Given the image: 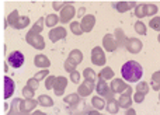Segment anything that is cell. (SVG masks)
I'll return each instance as SVG.
<instances>
[{"instance_id":"cell-3","label":"cell","mask_w":160,"mask_h":115,"mask_svg":"<svg viewBox=\"0 0 160 115\" xmlns=\"http://www.w3.org/2000/svg\"><path fill=\"white\" fill-rule=\"evenodd\" d=\"M96 91H97V94H100V97H105L107 100H110V98H114V96H112V91L110 90V86L107 84V82L105 80H102V79H100L98 77V82H97V84H96Z\"/></svg>"},{"instance_id":"cell-17","label":"cell","mask_w":160,"mask_h":115,"mask_svg":"<svg viewBox=\"0 0 160 115\" xmlns=\"http://www.w3.org/2000/svg\"><path fill=\"white\" fill-rule=\"evenodd\" d=\"M82 60H83V53H82V51L73 49L72 52L69 53V56H68L66 62H69L70 65H73V66L76 68L78 65H80V63H82Z\"/></svg>"},{"instance_id":"cell-6","label":"cell","mask_w":160,"mask_h":115,"mask_svg":"<svg viewBox=\"0 0 160 115\" xmlns=\"http://www.w3.org/2000/svg\"><path fill=\"white\" fill-rule=\"evenodd\" d=\"M91 62L96 66L105 65L107 59H105V53H104V51H102V48H100V47L93 48V51H91Z\"/></svg>"},{"instance_id":"cell-7","label":"cell","mask_w":160,"mask_h":115,"mask_svg":"<svg viewBox=\"0 0 160 115\" xmlns=\"http://www.w3.org/2000/svg\"><path fill=\"white\" fill-rule=\"evenodd\" d=\"M131 94H132V87L128 86V88L124 93H121V96H119V98H118L119 108H125V110L131 108V105H132V97H131Z\"/></svg>"},{"instance_id":"cell-12","label":"cell","mask_w":160,"mask_h":115,"mask_svg":"<svg viewBox=\"0 0 160 115\" xmlns=\"http://www.w3.org/2000/svg\"><path fill=\"white\" fill-rule=\"evenodd\" d=\"M68 87V79L63 76H58L55 79V84H53V91L56 96H63L65 88Z\"/></svg>"},{"instance_id":"cell-4","label":"cell","mask_w":160,"mask_h":115,"mask_svg":"<svg viewBox=\"0 0 160 115\" xmlns=\"http://www.w3.org/2000/svg\"><path fill=\"white\" fill-rule=\"evenodd\" d=\"M75 14H76V10H75V7H73V4H72V3H68V4L61 10V17H59V21H61L62 24L70 22V21H72V18L75 17Z\"/></svg>"},{"instance_id":"cell-23","label":"cell","mask_w":160,"mask_h":115,"mask_svg":"<svg viewBox=\"0 0 160 115\" xmlns=\"http://www.w3.org/2000/svg\"><path fill=\"white\" fill-rule=\"evenodd\" d=\"M7 115H30V114L22 112V111L18 108V98H14L13 102H11V108H10V111H8Z\"/></svg>"},{"instance_id":"cell-35","label":"cell","mask_w":160,"mask_h":115,"mask_svg":"<svg viewBox=\"0 0 160 115\" xmlns=\"http://www.w3.org/2000/svg\"><path fill=\"white\" fill-rule=\"evenodd\" d=\"M159 11V7L155 3H146V17L156 16V13Z\"/></svg>"},{"instance_id":"cell-25","label":"cell","mask_w":160,"mask_h":115,"mask_svg":"<svg viewBox=\"0 0 160 115\" xmlns=\"http://www.w3.org/2000/svg\"><path fill=\"white\" fill-rule=\"evenodd\" d=\"M37 101H38V105H42V107H52L53 105V100L47 94H41Z\"/></svg>"},{"instance_id":"cell-33","label":"cell","mask_w":160,"mask_h":115,"mask_svg":"<svg viewBox=\"0 0 160 115\" xmlns=\"http://www.w3.org/2000/svg\"><path fill=\"white\" fill-rule=\"evenodd\" d=\"M44 24H45V20L41 17V18L37 20V22L34 24V27L31 28L30 31L31 32H34V34H41V31L44 30Z\"/></svg>"},{"instance_id":"cell-43","label":"cell","mask_w":160,"mask_h":115,"mask_svg":"<svg viewBox=\"0 0 160 115\" xmlns=\"http://www.w3.org/2000/svg\"><path fill=\"white\" fill-rule=\"evenodd\" d=\"M27 86H28V87H30V88H32V90H34V91H35V90H37V88H38L39 83H38V82H37V80H35V79H34V77H31V79H28V82H27Z\"/></svg>"},{"instance_id":"cell-2","label":"cell","mask_w":160,"mask_h":115,"mask_svg":"<svg viewBox=\"0 0 160 115\" xmlns=\"http://www.w3.org/2000/svg\"><path fill=\"white\" fill-rule=\"evenodd\" d=\"M25 41H27L28 45L34 47L35 49H44L45 48V41L41 34H34L31 31H28L27 35H25Z\"/></svg>"},{"instance_id":"cell-8","label":"cell","mask_w":160,"mask_h":115,"mask_svg":"<svg viewBox=\"0 0 160 115\" xmlns=\"http://www.w3.org/2000/svg\"><path fill=\"white\" fill-rule=\"evenodd\" d=\"M37 105H38V101L34 98H24V100L18 98V108L22 111V112L30 114L31 111L35 110Z\"/></svg>"},{"instance_id":"cell-19","label":"cell","mask_w":160,"mask_h":115,"mask_svg":"<svg viewBox=\"0 0 160 115\" xmlns=\"http://www.w3.org/2000/svg\"><path fill=\"white\" fill-rule=\"evenodd\" d=\"M136 4H138L136 2H117V3H114V7L119 13H127L131 8L136 7Z\"/></svg>"},{"instance_id":"cell-15","label":"cell","mask_w":160,"mask_h":115,"mask_svg":"<svg viewBox=\"0 0 160 115\" xmlns=\"http://www.w3.org/2000/svg\"><path fill=\"white\" fill-rule=\"evenodd\" d=\"M102 48L108 52H114L117 51V42H115V38H114L112 34H105L104 38H102Z\"/></svg>"},{"instance_id":"cell-14","label":"cell","mask_w":160,"mask_h":115,"mask_svg":"<svg viewBox=\"0 0 160 115\" xmlns=\"http://www.w3.org/2000/svg\"><path fill=\"white\" fill-rule=\"evenodd\" d=\"M127 88H128V84L121 79H112V82L110 84V90L112 91V94H121Z\"/></svg>"},{"instance_id":"cell-39","label":"cell","mask_w":160,"mask_h":115,"mask_svg":"<svg viewBox=\"0 0 160 115\" xmlns=\"http://www.w3.org/2000/svg\"><path fill=\"white\" fill-rule=\"evenodd\" d=\"M55 76H48L47 79H45V88L47 90H52L53 88V84H55Z\"/></svg>"},{"instance_id":"cell-5","label":"cell","mask_w":160,"mask_h":115,"mask_svg":"<svg viewBox=\"0 0 160 115\" xmlns=\"http://www.w3.org/2000/svg\"><path fill=\"white\" fill-rule=\"evenodd\" d=\"M7 63L14 69H18L24 65V55L20 51H13L10 55L7 56Z\"/></svg>"},{"instance_id":"cell-42","label":"cell","mask_w":160,"mask_h":115,"mask_svg":"<svg viewBox=\"0 0 160 115\" xmlns=\"http://www.w3.org/2000/svg\"><path fill=\"white\" fill-rule=\"evenodd\" d=\"M80 73L78 70H75V72H72V73H70V80H72V83H75V84H79L80 83Z\"/></svg>"},{"instance_id":"cell-1","label":"cell","mask_w":160,"mask_h":115,"mask_svg":"<svg viewBox=\"0 0 160 115\" xmlns=\"http://www.w3.org/2000/svg\"><path fill=\"white\" fill-rule=\"evenodd\" d=\"M121 74L124 77L125 82L128 83H138L143 76V69L135 60H128L122 65L121 68Z\"/></svg>"},{"instance_id":"cell-29","label":"cell","mask_w":160,"mask_h":115,"mask_svg":"<svg viewBox=\"0 0 160 115\" xmlns=\"http://www.w3.org/2000/svg\"><path fill=\"white\" fill-rule=\"evenodd\" d=\"M83 77H84V80H88V82L94 83L96 82V79H97V74L91 68H86L84 70H83Z\"/></svg>"},{"instance_id":"cell-38","label":"cell","mask_w":160,"mask_h":115,"mask_svg":"<svg viewBox=\"0 0 160 115\" xmlns=\"http://www.w3.org/2000/svg\"><path fill=\"white\" fill-rule=\"evenodd\" d=\"M149 27L155 31H160V17H152L149 21Z\"/></svg>"},{"instance_id":"cell-18","label":"cell","mask_w":160,"mask_h":115,"mask_svg":"<svg viewBox=\"0 0 160 115\" xmlns=\"http://www.w3.org/2000/svg\"><path fill=\"white\" fill-rule=\"evenodd\" d=\"M14 90H16V84H14L13 79L6 76L4 77V98L6 100L10 98V97L14 94Z\"/></svg>"},{"instance_id":"cell-37","label":"cell","mask_w":160,"mask_h":115,"mask_svg":"<svg viewBox=\"0 0 160 115\" xmlns=\"http://www.w3.org/2000/svg\"><path fill=\"white\" fill-rule=\"evenodd\" d=\"M70 31H72L75 35H82L83 31L80 28V22L79 21H72L70 22Z\"/></svg>"},{"instance_id":"cell-48","label":"cell","mask_w":160,"mask_h":115,"mask_svg":"<svg viewBox=\"0 0 160 115\" xmlns=\"http://www.w3.org/2000/svg\"><path fill=\"white\" fill-rule=\"evenodd\" d=\"M87 115H102V114H100L97 110H93V111H88V114Z\"/></svg>"},{"instance_id":"cell-28","label":"cell","mask_w":160,"mask_h":115,"mask_svg":"<svg viewBox=\"0 0 160 115\" xmlns=\"http://www.w3.org/2000/svg\"><path fill=\"white\" fill-rule=\"evenodd\" d=\"M150 84H152V88L155 91H160V70L155 72L152 74V80H150Z\"/></svg>"},{"instance_id":"cell-32","label":"cell","mask_w":160,"mask_h":115,"mask_svg":"<svg viewBox=\"0 0 160 115\" xmlns=\"http://www.w3.org/2000/svg\"><path fill=\"white\" fill-rule=\"evenodd\" d=\"M135 31H136V34H139V35H146L148 34V27H146V24H145L143 21H136L135 22Z\"/></svg>"},{"instance_id":"cell-44","label":"cell","mask_w":160,"mask_h":115,"mask_svg":"<svg viewBox=\"0 0 160 115\" xmlns=\"http://www.w3.org/2000/svg\"><path fill=\"white\" fill-rule=\"evenodd\" d=\"M143 100H145V94L138 93V91H136V93L133 94V101H135V102L141 104V102H143Z\"/></svg>"},{"instance_id":"cell-10","label":"cell","mask_w":160,"mask_h":115,"mask_svg":"<svg viewBox=\"0 0 160 115\" xmlns=\"http://www.w3.org/2000/svg\"><path fill=\"white\" fill-rule=\"evenodd\" d=\"M143 48V44L139 38H128L127 45H125V49L129 53H139Z\"/></svg>"},{"instance_id":"cell-22","label":"cell","mask_w":160,"mask_h":115,"mask_svg":"<svg viewBox=\"0 0 160 115\" xmlns=\"http://www.w3.org/2000/svg\"><path fill=\"white\" fill-rule=\"evenodd\" d=\"M91 105H93L97 111H101V110H104V108H105V101H104V98H102V97L96 96V97H93V98H91Z\"/></svg>"},{"instance_id":"cell-46","label":"cell","mask_w":160,"mask_h":115,"mask_svg":"<svg viewBox=\"0 0 160 115\" xmlns=\"http://www.w3.org/2000/svg\"><path fill=\"white\" fill-rule=\"evenodd\" d=\"M84 13H86V8L84 7H80L79 11H78V17H82V18H83V17H84Z\"/></svg>"},{"instance_id":"cell-30","label":"cell","mask_w":160,"mask_h":115,"mask_svg":"<svg viewBox=\"0 0 160 115\" xmlns=\"http://www.w3.org/2000/svg\"><path fill=\"white\" fill-rule=\"evenodd\" d=\"M135 16L138 18H143L146 17V3H139L135 7Z\"/></svg>"},{"instance_id":"cell-34","label":"cell","mask_w":160,"mask_h":115,"mask_svg":"<svg viewBox=\"0 0 160 115\" xmlns=\"http://www.w3.org/2000/svg\"><path fill=\"white\" fill-rule=\"evenodd\" d=\"M28 24H30V18H28L27 16H20L18 21H17L14 28H16V30H22V28L28 27Z\"/></svg>"},{"instance_id":"cell-36","label":"cell","mask_w":160,"mask_h":115,"mask_svg":"<svg viewBox=\"0 0 160 115\" xmlns=\"http://www.w3.org/2000/svg\"><path fill=\"white\" fill-rule=\"evenodd\" d=\"M149 84H148L146 82H139L138 84H136V91L138 93H142V94H145L146 96L148 93H149Z\"/></svg>"},{"instance_id":"cell-26","label":"cell","mask_w":160,"mask_h":115,"mask_svg":"<svg viewBox=\"0 0 160 115\" xmlns=\"http://www.w3.org/2000/svg\"><path fill=\"white\" fill-rule=\"evenodd\" d=\"M63 101L66 102L68 105H72V107H75V105H78V104H79L80 97L78 96V93H72V94H69V96L65 97Z\"/></svg>"},{"instance_id":"cell-27","label":"cell","mask_w":160,"mask_h":115,"mask_svg":"<svg viewBox=\"0 0 160 115\" xmlns=\"http://www.w3.org/2000/svg\"><path fill=\"white\" fill-rule=\"evenodd\" d=\"M98 77H100V79H102V80H105V82H107V80H110V79H114V70L107 66V68H104L98 73Z\"/></svg>"},{"instance_id":"cell-13","label":"cell","mask_w":160,"mask_h":115,"mask_svg":"<svg viewBox=\"0 0 160 115\" xmlns=\"http://www.w3.org/2000/svg\"><path fill=\"white\" fill-rule=\"evenodd\" d=\"M48 37H49V39L52 42H58L61 39L66 38V30H65V27H55L49 31V35Z\"/></svg>"},{"instance_id":"cell-40","label":"cell","mask_w":160,"mask_h":115,"mask_svg":"<svg viewBox=\"0 0 160 115\" xmlns=\"http://www.w3.org/2000/svg\"><path fill=\"white\" fill-rule=\"evenodd\" d=\"M48 74H49V70H48V69H41V72H38V73L34 76V79H35L37 82H39V80L48 77Z\"/></svg>"},{"instance_id":"cell-16","label":"cell","mask_w":160,"mask_h":115,"mask_svg":"<svg viewBox=\"0 0 160 115\" xmlns=\"http://www.w3.org/2000/svg\"><path fill=\"white\" fill-rule=\"evenodd\" d=\"M114 38H115V42H117V47H121V48H125V45H127V41H128V37L125 35L124 30L122 28H117L115 31H114Z\"/></svg>"},{"instance_id":"cell-50","label":"cell","mask_w":160,"mask_h":115,"mask_svg":"<svg viewBox=\"0 0 160 115\" xmlns=\"http://www.w3.org/2000/svg\"><path fill=\"white\" fill-rule=\"evenodd\" d=\"M158 41H159V44H160V34H159V37H158Z\"/></svg>"},{"instance_id":"cell-31","label":"cell","mask_w":160,"mask_h":115,"mask_svg":"<svg viewBox=\"0 0 160 115\" xmlns=\"http://www.w3.org/2000/svg\"><path fill=\"white\" fill-rule=\"evenodd\" d=\"M18 18H20V16H18V11L17 10H13L10 14H8V17H7V24L10 25V27H16V24H17V21H18Z\"/></svg>"},{"instance_id":"cell-45","label":"cell","mask_w":160,"mask_h":115,"mask_svg":"<svg viewBox=\"0 0 160 115\" xmlns=\"http://www.w3.org/2000/svg\"><path fill=\"white\" fill-rule=\"evenodd\" d=\"M66 4H68L66 2H52L53 10H62V8H63Z\"/></svg>"},{"instance_id":"cell-9","label":"cell","mask_w":160,"mask_h":115,"mask_svg":"<svg viewBox=\"0 0 160 115\" xmlns=\"http://www.w3.org/2000/svg\"><path fill=\"white\" fill-rule=\"evenodd\" d=\"M96 25V17L93 14H84V17L80 21V28L83 32H90Z\"/></svg>"},{"instance_id":"cell-11","label":"cell","mask_w":160,"mask_h":115,"mask_svg":"<svg viewBox=\"0 0 160 115\" xmlns=\"http://www.w3.org/2000/svg\"><path fill=\"white\" fill-rule=\"evenodd\" d=\"M94 87H96V83L93 82H88V80H84V83L79 84V88H78V96L79 97H87L93 93Z\"/></svg>"},{"instance_id":"cell-49","label":"cell","mask_w":160,"mask_h":115,"mask_svg":"<svg viewBox=\"0 0 160 115\" xmlns=\"http://www.w3.org/2000/svg\"><path fill=\"white\" fill-rule=\"evenodd\" d=\"M30 115H47L45 112H42V111H34L32 114H30Z\"/></svg>"},{"instance_id":"cell-51","label":"cell","mask_w":160,"mask_h":115,"mask_svg":"<svg viewBox=\"0 0 160 115\" xmlns=\"http://www.w3.org/2000/svg\"><path fill=\"white\" fill-rule=\"evenodd\" d=\"M159 101H160V91H159Z\"/></svg>"},{"instance_id":"cell-20","label":"cell","mask_w":160,"mask_h":115,"mask_svg":"<svg viewBox=\"0 0 160 115\" xmlns=\"http://www.w3.org/2000/svg\"><path fill=\"white\" fill-rule=\"evenodd\" d=\"M34 65L39 69H48L51 66V60L48 59V56L39 53V55H37L35 58H34Z\"/></svg>"},{"instance_id":"cell-47","label":"cell","mask_w":160,"mask_h":115,"mask_svg":"<svg viewBox=\"0 0 160 115\" xmlns=\"http://www.w3.org/2000/svg\"><path fill=\"white\" fill-rule=\"evenodd\" d=\"M125 115H136V111L133 110V108H128L127 112H125Z\"/></svg>"},{"instance_id":"cell-21","label":"cell","mask_w":160,"mask_h":115,"mask_svg":"<svg viewBox=\"0 0 160 115\" xmlns=\"http://www.w3.org/2000/svg\"><path fill=\"white\" fill-rule=\"evenodd\" d=\"M105 110H107L110 114H117L119 111L118 101H117L115 98H110L107 102H105Z\"/></svg>"},{"instance_id":"cell-41","label":"cell","mask_w":160,"mask_h":115,"mask_svg":"<svg viewBox=\"0 0 160 115\" xmlns=\"http://www.w3.org/2000/svg\"><path fill=\"white\" fill-rule=\"evenodd\" d=\"M34 93H35V91H34L32 88H30L28 86H25V87L22 88V96H24V98H34Z\"/></svg>"},{"instance_id":"cell-24","label":"cell","mask_w":160,"mask_h":115,"mask_svg":"<svg viewBox=\"0 0 160 115\" xmlns=\"http://www.w3.org/2000/svg\"><path fill=\"white\" fill-rule=\"evenodd\" d=\"M58 22H59V17L56 16V14H48L47 18H45V25H47V27H49L51 30H52V28H55Z\"/></svg>"}]
</instances>
